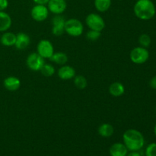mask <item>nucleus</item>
Wrapping results in <instances>:
<instances>
[{"mask_svg":"<svg viewBox=\"0 0 156 156\" xmlns=\"http://www.w3.org/2000/svg\"><path fill=\"white\" fill-rule=\"evenodd\" d=\"M123 144L130 152H138L143 148L145 139L140 131L135 129H129L123 134Z\"/></svg>","mask_w":156,"mask_h":156,"instance_id":"nucleus-1","label":"nucleus"},{"mask_svg":"<svg viewBox=\"0 0 156 156\" xmlns=\"http://www.w3.org/2000/svg\"><path fill=\"white\" fill-rule=\"evenodd\" d=\"M136 16L143 21H148L155 17V5L152 0H137L133 6Z\"/></svg>","mask_w":156,"mask_h":156,"instance_id":"nucleus-2","label":"nucleus"},{"mask_svg":"<svg viewBox=\"0 0 156 156\" xmlns=\"http://www.w3.org/2000/svg\"><path fill=\"white\" fill-rule=\"evenodd\" d=\"M84 26L81 21L76 18H69L66 20L65 32L71 37H77L83 34Z\"/></svg>","mask_w":156,"mask_h":156,"instance_id":"nucleus-3","label":"nucleus"},{"mask_svg":"<svg viewBox=\"0 0 156 156\" xmlns=\"http://www.w3.org/2000/svg\"><path fill=\"white\" fill-rule=\"evenodd\" d=\"M130 60L135 64H143L149 58V52L147 48L143 47H134L129 53Z\"/></svg>","mask_w":156,"mask_h":156,"instance_id":"nucleus-4","label":"nucleus"},{"mask_svg":"<svg viewBox=\"0 0 156 156\" xmlns=\"http://www.w3.org/2000/svg\"><path fill=\"white\" fill-rule=\"evenodd\" d=\"M85 23L90 30L101 32L105 27V20L97 13H90L85 18Z\"/></svg>","mask_w":156,"mask_h":156,"instance_id":"nucleus-5","label":"nucleus"},{"mask_svg":"<svg viewBox=\"0 0 156 156\" xmlns=\"http://www.w3.org/2000/svg\"><path fill=\"white\" fill-rule=\"evenodd\" d=\"M37 53L44 59H50V58L54 53V47L51 41L47 39L40 41L37 46Z\"/></svg>","mask_w":156,"mask_h":156,"instance_id":"nucleus-6","label":"nucleus"},{"mask_svg":"<svg viewBox=\"0 0 156 156\" xmlns=\"http://www.w3.org/2000/svg\"><path fill=\"white\" fill-rule=\"evenodd\" d=\"M45 63V61L37 53H31L26 59V65L30 70L34 72L40 71L43 66Z\"/></svg>","mask_w":156,"mask_h":156,"instance_id":"nucleus-7","label":"nucleus"},{"mask_svg":"<svg viewBox=\"0 0 156 156\" xmlns=\"http://www.w3.org/2000/svg\"><path fill=\"white\" fill-rule=\"evenodd\" d=\"M49 12L47 6L46 5L36 4L30 10V16L34 21L41 22L45 21L48 17Z\"/></svg>","mask_w":156,"mask_h":156,"instance_id":"nucleus-8","label":"nucleus"},{"mask_svg":"<svg viewBox=\"0 0 156 156\" xmlns=\"http://www.w3.org/2000/svg\"><path fill=\"white\" fill-rule=\"evenodd\" d=\"M66 19L61 15H55L52 18V34L54 36L59 37L65 32Z\"/></svg>","mask_w":156,"mask_h":156,"instance_id":"nucleus-9","label":"nucleus"},{"mask_svg":"<svg viewBox=\"0 0 156 156\" xmlns=\"http://www.w3.org/2000/svg\"><path fill=\"white\" fill-rule=\"evenodd\" d=\"M49 12L54 15H61L66 11L67 3L66 0H50L47 4Z\"/></svg>","mask_w":156,"mask_h":156,"instance_id":"nucleus-10","label":"nucleus"},{"mask_svg":"<svg viewBox=\"0 0 156 156\" xmlns=\"http://www.w3.org/2000/svg\"><path fill=\"white\" fill-rule=\"evenodd\" d=\"M57 75L62 80H70L76 76V70L70 66L63 65L58 69Z\"/></svg>","mask_w":156,"mask_h":156,"instance_id":"nucleus-11","label":"nucleus"},{"mask_svg":"<svg viewBox=\"0 0 156 156\" xmlns=\"http://www.w3.org/2000/svg\"><path fill=\"white\" fill-rule=\"evenodd\" d=\"M30 43V38L28 34L24 32H20L16 34L15 47L18 50H24L27 48Z\"/></svg>","mask_w":156,"mask_h":156,"instance_id":"nucleus-12","label":"nucleus"},{"mask_svg":"<svg viewBox=\"0 0 156 156\" xmlns=\"http://www.w3.org/2000/svg\"><path fill=\"white\" fill-rule=\"evenodd\" d=\"M3 85L9 91H15L19 89L21 86V81L16 76H8L3 81Z\"/></svg>","mask_w":156,"mask_h":156,"instance_id":"nucleus-13","label":"nucleus"},{"mask_svg":"<svg viewBox=\"0 0 156 156\" xmlns=\"http://www.w3.org/2000/svg\"><path fill=\"white\" fill-rule=\"evenodd\" d=\"M128 149L123 143H114L110 147L109 153L111 156H126L128 154Z\"/></svg>","mask_w":156,"mask_h":156,"instance_id":"nucleus-14","label":"nucleus"},{"mask_svg":"<svg viewBox=\"0 0 156 156\" xmlns=\"http://www.w3.org/2000/svg\"><path fill=\"white\" fill-rule=\"evenodd\" d=\"M12 20L10 15L5 11H0V32H5L11 27Z\"/></svg>","mask_w":156,"mask_h":156,"instance_id":"nucleus-15","label":"nucleus"},{"mask_svg":"<svg viewBox=\"0 0 156 156\" xmlns=\"http://www.w3.org/2000/svg\"><path fill=\"white\" fill-rule=\"evenodd\" d=\"M109 93L113 97L119 98L125 93V87L121 82H115L111 84L109 86Z\"/></svg>","mask_w":156,"mask_h":156,"instance_id":"nucleus-16","label":"nucleus"},{"mask_svg":"<svg viewBox=\"0 0 156 156\" xmlns=\"http://www.w3.org/2000/svg\"><path fill=\"white\" fill-rule=\"evenodd\" d=\"M16 41V34L12 32L5 31L0 37V43L5 47H12L15 46Z\"/></svg>","mask_w":156,"mask_h":156,"instance_id":"nucleus-17","label":"nucleus"},{"mask_svg":"<svg viewBox=\"0 0 156 156\" xmlns=\"http://www.w3.org/2000/svg\"><path fill=\"white\" fill-rule=\"evenodd\" d=\"M98 134L101 137L109 138V137L112 136L113 134L114 133V128L111 123H105L99 126L98 129Z\"/></svg>","mask_w":156,"mask_h":156,"instance_id":"nucleus-18","label":"nucleus"},{"mask_svg":"<svg viewBox=\"0 0 156 156\" xmlns=\"http://www.w3.org/2000/svg\"><path fill=\"white\" fill-rule=\"evenodd\" d=\"M50 60L58 65L63 66L68 62V56L63 52H54L53 56L50 58Z\"/></svg>","mask_w":156,"mask_h":156,"instance_id":"nucleus-19","label":"nucleus"},{"mask_svg":"<svg viewBox=\"0 0 156 156\" xmlns=\"http://www.w3.org/2000/svg\"><path fill=\"white\" fill-rule=\"evenodd\" d=\"M94 7L99 12H105L111 6V0H94Z\"/></svg>","mask_w":156,"mask_h":156,"instance_id":"nucleus-20","label":"nucleus"},{"mask_svg":"<svg viewBox=\"0 0 156 156\" xmlns=\"http://www.w3.org/2000/svg\"><path fill=\"white\" fill-rule=\"evenodd\" d=\"M74 85L77 88L80 90L85 89L88 85V82H87L86 78L82 75H79V76H76L74 78Z\"/></svg>","mask_w":156,"mask_h":156,"instance_id":"nucleus-21","label":"nucleus"},{"mask_svg":"<svg viewBox=\"0 0 156 156\" xmlns=\"http://www.w3.org/2000/svg\"><path fill=\"white\" fill-rule=\"evenodd\" d=\"M42 75L45 77H51L55 73V68L50 63H44L41 69L40 70Z\"/></svg>","mask_w":156,"mask_h":156,"instance_id":"nucleus-22","label":"nucleus"},{"mask_svg":"<svg viewBox=\"0 0 156 156\" xmlns=\"http://www.w3.org/2000/svg\"><path fill=\"white\" fill-rule=\"evenodd\" d=\"M139 43L140 44V47L148 48L151 45L152 40H151L150 36L149 34H142L139 37Z\"/></svg>","mask_w":156,"mask_h":156,"instance_id":"nucleus-23","label":"nucleus"},{"mask_svg":"<svg viewBox=\"0 0 156 156\" xmlns=\"http://www.w3.org/2000/svg\"><path fill=\"white\" fill-rule=\"evenodd\" d=\"M101 35V32L94 30H90L87 32L86 38L90 41H96L100 38Z\"/></svg>","mask_w":156,"mask_h":156,"instance_id":"nucleus-24","label":"nucleus"},{"mask_svg":"<svg viewBox=\"0 0 156 156\" xmlns=\"http://www.w3.org/2000/svg\"><path fill=\"white\" fill-rule=\"evenodd\" d=\"M145 155L156 156V143H152L148 145L145 151Z\"/></svg>","mask_w":156,"mask_h":156,"instance_id":"nucleus-25","label":"nucleus"},{"mask_svg":"<svg viewBox=\"0 0 156 156\" xmlns=\"http://www.w3.org/2000/svg\"><path fill=\"white\" fill-rule=\"evenodd\" d=\"M9 6L8 0H0V11H5Z\"/></svg>","mask_w":156,"mask_h":156,"instance_id":"nucleus-26","label":"nucleus"},{"mask_svg":"<svg viewBox=\"0 0 156 156\" xmlns=\"http://www.w3.org/2000/svg\"><path fill=\"white\" fill-rule=\"evenodd\" d=\"M149 85L152 89L156 90V76H153L149 82Z\"/></svg>","mask_w":156,"mask_h":156,"instance_id":"nucleus-27","label":"nucleus"},{"mask_svg":"<svg viewBox=\"0 0 156 156\" xmlns=\"http://www.w3.org/2000/svg\"><path fill=\"white\" fill-rule=\"evenodd\" d=\"M49 1H50V0H33V2L35 4L46 5H47V4L48 3Z\"/></svg>","mask_w":156,"mask_h":156,"instance_id":"nucleus-28","label":"nucleus"},{"mask_svg":"<svg viewBox=\"0 0 156 156\" xmlns=\"http://www.w3.org/2000/svg\"><path fill=\"white\" fill-rule=\"evenodd\" d=\"M126 156H142L141 154L138 152H131L128 153Z\"/></svg>","mask_w":156,"mask_h":156,"instance_id":"nucleus-29","label":"nucleus"},{"mask_svg":"<svg viewBox=\"0 0 156 156\" xmlns=\"http://www.w3.org/2000/svg\"><path fill=\"white\" fill-rule=\"evenodd\" d=\"M154 133H155V135L156 136V123H155V126H154Z\"/></svg>","mask_w":156,"mask_h":156,"instance_id":"nucleus-30","label":"nucleus"},{"mask_svg":"<svg viewBox=\"0 0 156 156\" xmlns=\"http://www.w3.org/2000/svg\"></svg>","mask_w":156,"mask_h":156,"instance_id":"nucleus-31","label":"nucleus"}]
</instances>
